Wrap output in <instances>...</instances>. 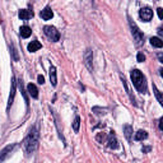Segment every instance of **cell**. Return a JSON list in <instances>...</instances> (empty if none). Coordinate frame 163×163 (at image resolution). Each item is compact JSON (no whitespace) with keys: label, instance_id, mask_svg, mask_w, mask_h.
<instances>
[{"label":"cell","instance_id":"5","mask_svg":"<svg viewBox=\"0 0 163 163\" xmlns=\"http://www.w3.org/2000/svg\"><path fill=\"white\" fill-rule=\"evenodd\" d=\"M139 17L144 20V22H149V20L153 18V10L151 8H148V6H145V8H141L139 10Z\"/></svg>","mask_w":163,"mask_h":163},{"label":"cell","instance_id":"26","mask_svg":"<svg viewBox=\"0 0 163 163\" xmlns=\"http://www.w3.org/2000/svg\"><path fill=\"white\" fill-rule=\"evenodd\" d=\"M103 138H105V134H98V135H97V140L98 141H101Z\"/></svg>","mask_w":163,"mask_h":163},{"label":"cell","instance_id":"11","mask_svg":"<svg viewBox=\"0 0 163 163\" xmlns=\"http://www.w3.org/2000/svg\"><path fill=\"white\" fill-rule=\"evenodd\" d=\"M27 90H28V93H30L33 98H38V89H37V87L34 86V84H32V83L28 84Z\"/></svg>","mask_w":163,"mask_h":163},{"label":"cell","instance_id":"25","mask_svg":"<svg viewBox=\"0 0 163 163\" xmlns=\"http://www.w3.org/2000/svg\"><path fill=\"white\" fill-rule=\"evenodd\" d=\"M158 34L163 38V26H161V27L158 28Z\"/></svg>","mask_w":163,"mask_h":163},{"label":"cell","instance_id":"4","mask_svg":"<svg viewBox=\"0 0 163 163\" xmlns=\"http://www.w3.org/2000/svg\"><path fill=\"white\" fill-rule=\"evenodd\" d=\"M44 32H45L46 36L50 38L51 41H54V42H56V41L60 40V33H59V31L56 30L55 27H52V26H45V27H44Z\"/></svg>","mask_w":163,"mask_h":163},{"label":"cell","instance_id":"3","mask_svg":"<svg viewBox=\"0 0 163 163\" xmlns=\"http://www.w3.org/2000/svg\"><path fill=\"white\" fill-rule=\"evenodd\" d=\"M129 26H130V30H131V33H133V37H134V41L138 46H141L144 44V34L141 32L138 26L135 24V22H133V19L129 18Z\"/></svg>","mask_w":163,"mask_h":163},{"label":"cell","instance_id":"6","mask_svg":"<svg viewBox=\"0 0 163 163\" xmlns=\"http://www.w3.org/2000/svg\"><path fill=\"white\" fill-rule=\"evenodd\" d=\"M107 145L111 149H117L119 148V143H117V139H116V135L113 134V131L110 133V135L107 138Z\"/></svg>","mask_w":163,"mask_h":163},{"label":"cell","instance_id":"7","mask_svg":"<svg viewBox=\"0 0 163 163\" xmlns=\"http://www.w3.org/2000/svg\"><path fill=\"white\" fill-rule=\"evenodd\" d=\"M92 60H93V54H92L90 50H87L86 54H84V62H86L87 68L90 70H93V64H92Z\"/></svg>","mask_w":163,"mask_h":163},{"label":"cell","instance_id":"14","mask_svg":"<svg viewBox=\"0 0 163 163\" xmlns=\"http://www.w3.org/2000/svg\"><path fill=\"white\" fill-rule=\"evenodd\" d=\"M42 47V45L40 44L38 41H32L30 45H28V51L30 52H36L37 50H40V48Z\"/></svg>","mask_w":163,"mask_h":163},{"label":"cell","instance_id":"2","mask_svg":"<svg viewBox=\"0 0 163 163\" xmlns=\"http://www.w3.org/2000/svg\"><path fill=\"white\" fill-rule=\"evenodd\" d=\"M38 147V131L36 127H32L24 139V149L28 154H32Z\"/></svg>","mask_w":163,"mask_h":163},{"label":"cell","instance_id":"15","mask_svg":"<svg viewBox=\"0 0 163 163\" xmlns=\"http://www.w3.org/2000/svg\"><path fill=\"white\" fill-rule=\"evenodd\" d=\"M19 32H20V36H22L23 38L30 37V36H31V33H32L31 28L28 27V26H22V27H20V30H19Z\"/></svg>","mask_w":163,"mask_h":163},{"label":"cell","instance_id":"22","mask_svg":"<svg viewBox=\"0 0 163 163\" xmlns=\"http://www.w3.org/2000/svg\"><path fill=\"white\" fill-rule=\"evenodd\" d=\"M136 59H138L139 62H143V61H145V55H144V54H141V52H139L138 56H136Z\"/></svg>","mask_w":163,"mask_h":163},{"label":"cell","instance_id":"12","mask_svg":"<svg viewBox=\"0 0 163 163\" xmlns=\"http://www.w3.org/2000/svg\"><path fill=\"white\" fill-rule=\"evenodd\" d=\"M121 80H122V84L125 86V89H126V93H127V96H129V98H130V101L136 106V101H135V97H134L133 94H131V92H130V88H129V86H127V83H126V80H125V78L121 75Z\"/></svg>","mask_w":163,"mask_h":163},{"label":"cell","instance_id":"21","mask_svg":"<svg viewBox=\"0 0 163 163\" xmlns=\"http://www.w3.org/2000/svg\"><path fill=\"white\" fill-rule=\"evenodd\" d=\"M79 126H80V117L76 116L75 120H74V124H73V129H74L75 133L79 131Z\"/></svg>","mask_w":163,"mask_h":163},{"label":"cell","instance_id":"19","mask_svg":"<svg viewBox=\"0 0 163 163\" xmlns=\"http://www.w3.org/2000/svg\"><path fill=\"white\" fill-rule=\"evenodd\" d=\"M148 138V134L144 130H139L138 133H135V140H144Z\"/></svg>","mask_w":163,"mask_h":163},{"label":"cell","instance_id":"23","mask_svg":"<svg viewBox=\"0 0 163 163\" xmlns=\"http://www.w3.org/2000/svg\"><path fill=\"white\" fill-rule=\"evenodd\" d=\"M37 80H38L40 84H44V83H45V78L42 76V75H38V76H37Z\"/></svg>","mask_w":163,"mask_h":163},{"label":"cell","instance_id":"18","mask_svg":"<svg viewBox=\"0 0 163 163\" xmlns=\"http://www.w3.org/2000/svg\"><path fill=\"white\" fill-rule=\"evenodd\" d=\"M151 44H152V46H154V47H163V41L161 40V38H158V37H152L151 38Z\"/></svg>","mask_w":163,"mask_h":163},{"label":"cell","instance_id":"1","mask_svg":"<svg viewBox=\"0 0 163 163\" xmlns=\"http://www.w3.org/2000/svg\"><path fill=\"white\" fill-rule=\"evenodd\" d=\"M131 80H133V84L140 93L143 94H147L148 93V87H147V79L144 74L140 72L138 69H134L131 72Z\"/></svg>","mask_w":163,"mask_h":163},{"label":"cell","instance_id":"27","mask_svg":"<svg viewBox=\"0 0 163 163\" xmlns=\"http://www.w3.org/2000/svg\"><path fill=\"white\" fill-rule=\"evenodd\" d=\"M159 129L163 131V117L159 119Z\"/></svg>","mask_w":163,"mask_h":163},{"label":"cell","instance_id":"16","mask_svg":"<svg viewBox=\"0 0 163 163\" xmlns=\"http://www.w3.org/2000/svg\"><path fill=\"white\" fill-rule=\"evenodd\" d=\"M153 90H154V94H155V97H157L158 102L161 103V106L163 107V93H162V92L157 87H155V84H153Z\"/></svg>","mask_w":163,"mask_h":163},{"label":"cell","instance_id":"24","mask_svg":"<svg viewBox=\"0 0 163 163\" xmlns=\"http://www.w3.org/2000/svg\"><path fill=\"white\" fill-rule=\"evenodd\" d=\"M157 13H158V17H159L161 19H163V9H162V8H158V9H157Z\"/></svg>","mask_w":163,"mask_h":163},{"label":"cell","instance_id":"9","mask_svg":"<svg viewBox=\"0 0 163 163\" xmlns=\"http://www.w3.org/2000/svg\"><path fill=\"white\" fill-rule=\"evenodd\" d=\"M18 17L23 20H27V19H31L33 17V13L31 10H27V9H20L18 13Z\"/></svg>","mask_w":163,"mask_h":163},{"label":"cell","instance_id":"13","mask_svg":"<svg viewBox=\"0 0 163 163\" xmlns=\"http://www.w3.org/2000/svg\"><path fill=\"white\" fill-rule=\"evenodd\" d=\"M50 82L54 87H56V84H58V75H56V69L55 66H51L50 68Z\"/></svg>","mask_w":163,"mask_h":163},{"label":"cell","instance_id":"20","mask_svg":"<svg viewBox=\"0 0 163 163\" xmlns=\"http://www.w3.org/2000/svg\"><path fill=\"white\" fill-rule=\"evenodd\" d=\"M124 133H125V136H126V139L129 140V141H131V134H133V127H131V126H129V125H126V126L124 127Z\"/></svg>","mask_w":163,"mask_h":163},{"label":"cell","instance_id":"29","mask_svg":"<svg viewBox=\"0 0 163 163\" xmlns=\"http://www.w3.org/2000/svg\"><path fill=\"white\" fill-rule=\"evenodd\" d=\"M161 75H162V78H163V69H161Z\"/></svg>","mask_w":163,"mask_h":163},{"label":"cell","instance_id":"28","mask_svg":"<svg viewBox=\"0 0 163 163\" xmlns=\"http://www.w3.org/2000/svg\"><path fill=\"white\" fill-rule=\"evenodd\" d=\"M157 56H158V60H159L161 62H163V54H162V52H159Z\"/></svg>","mask_w":163,"mask_h":163},{"label":"cell","instance_id":"10","mask_svg":"<svg viewBox=\"0 0 163 163\" xmlns=\"http://www.w3.org/2000/svg\"><path fill=\"white\" fill-rule=\"evenodd\" d=\"M54 17V13L51 10L50 6H46V8L41 12V18L42 19H45V20H48V19H51Z\"/></svg>","mask_w":163,"mask_h":163},{"label":"cell","instance_id":"8","mask_svg":"<svg viewBox=\"0 0 163 163\" xmlns=\"http://www.w3.org/2000/svg\"><path fill=\"white\" fill-rule=\"evenodd\" d=\"M16 78H12V88H10V94H9V100H8V108L13 105V101H14V96H16Z\"/></svg>","mask_w":163,"mask_h":163},{"label":"cell","instance_id":"17","mask_svg":"<svg viewBox=\"0 0 163 163\" xmlns=\"http://www.w3.org/2000/svg\"><path fill=\"white\" fill-rule=\"evenodd\" d=\"M13 148H14V145H8L6 148H4V149L2 151V155H0V162H3L5 159V157L9 154V152H12Z\"/></svg>","mask_w":163,"mask_h":163}]
</instances>
